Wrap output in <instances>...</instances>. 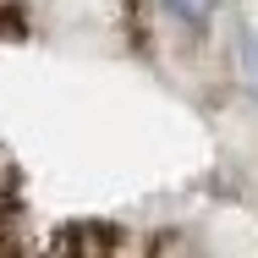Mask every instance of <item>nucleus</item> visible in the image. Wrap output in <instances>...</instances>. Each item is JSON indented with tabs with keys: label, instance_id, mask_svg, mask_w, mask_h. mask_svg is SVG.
<instances>
[{
	"label": "nucleus",
	"instance_id": "obj_3",
	"mask_svg": "<svg viewBox=\"0 0 258 258\" xmlns=\"http://www.w3.org/2000/svg\"><path fill=\"white\" fill-rule=\"evenodd\" d=\"M0 39H28V6L22 0H0Z\"/></svg>",
	"mask_w": 258,
	"mask_h": 258
},
{
	"label": "nucleus",
	"instance_id": "obj_4",
	"mask_svg": "<svg viewBox=\"0 0 258 258\" xmlns=\"http://www.w3.org/2000/svg\"><path fill=\"white\" fill-rule=\"evenodd\" d=\"M121 236L115 231H60L55 236V247H115Z\"/></svg>",
	"mask_w": 258,
	"mask_h": 258
},
{
	"label": "nucleus",
	"instance_id": "obj_1",
	"mask_svg": "<svg viewBox=\"0 0 258 258\" xmlns=\"http://www.w3.org/2000/svg\"><path fill=\"white\" fill-rule=\"evenodd\" d=\"M22 242H28L22 236V176H17L11 154L0 149V253H11Z\"/></svg>",
	"mask_w": 258,
	"mask_h": 258
},
{
	"label": "nucleus",
	"instance_id": "obj_2",
	"mask_svg": "<svg viewBox=\"0 0 258 258\" xmlns=\"http://www.w3.org/2000/svg\"><path fill=\"white\" fill-rule=\"evenodd\" d=\"M154 6L181 28H209V17L220 11V0H154Z\"/></svg>",
	"mask_w": 258,
	"mask_h": 258
}]
</instances>
